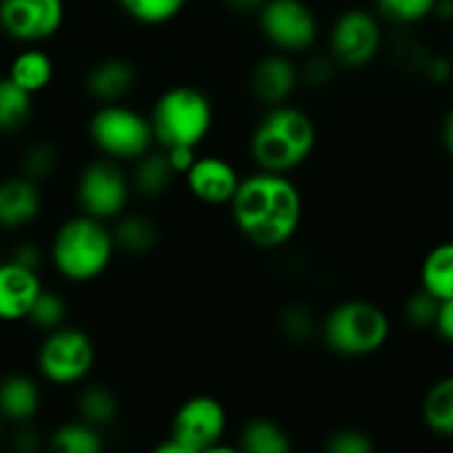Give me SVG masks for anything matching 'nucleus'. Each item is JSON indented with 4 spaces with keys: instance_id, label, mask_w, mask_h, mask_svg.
<instances>
[{
    "instance_id": "obj_1",
    "label": "nucleus",
    "mask_w": 453,
    "mask_h": 453,
    "mask_svg": "<svg viewBox=\"0 0 453 453\" xmlns=\"http://www.w3.org/2000/svg\"><path fill=\"white\" fill-rule=\"evenodd\" d=\"M242 237L264 250L290 243L303 221V195L290 175L257 171L243 177L230 202Z\"/></svg>"
},
{
    "instance_id": "obj_2",
    "label": "nucleus",
    "mask_w": 453,
    "mask_h": 453,
    "mask_svg": "<svg viewBox=\"0 0 453 453\" xmlns=\"http://www.w3.org/2000/svg\"><path fill=\"white\" fill-rule=\"evenodd\" d=\"M319 131L312 115L292 104L268 106L250 137V155L259 171L283 173L303 166L317 149Z\"/></svg>"
},
{
    "instance_id": "obj_3",
    "label": "nucleus",
    "mask_w": 453,
    "mask_h": 453,
    "mask_svg": "<svg viewBox=\"0 0 453 453\" xmlns=\"http://www.w3.org/2000/svg\"><path fill=\"white\" fill-rule=\"evenodd\" d=\"M118 243L113 228L91 215L62 221L51 239V261L62 279L71 283H88L100 279L113 261Z\"/></svg>"
},
{
    "instance_id": "obj_4",
    "label": "nucleus",
    "mask_w": 453,
    "mask_h": 453,
    "mask_svg": "<svg viewBox=\"0 0 453 453\" xmlns=\"http://www.w3.org/2000/svg\"><path fill=\"white\" fill-rule=\"evenodd\" d=\"M155 142L162 149L190 146L199 149L215 124L212 100L197 87L180 84L171 87L155 100L149 113Z\"/></svg>"
},
{
    "instance_id": "obj_5",
    "label": "nucleus",
    "mask_w": 453,
    "mask_h": 453,
    "mask_svg": "<svg viewBox=\"0 0 453 453\" xmlns=\"http://www.w3.org/2000/svg\"><path fill=\"white\" fill-rule=\"evenodd\" d=\"M392 336V321L372 301H343L327 312L321 323V339L334 354L363 358L380 352Z\"/></svg>"
},
{
    "instance_id": "obj_6",
    "label": "nucleus",
    "mask_w": 453,
    "mask_h": 453,
    "mask_svg": "<svg viewBox=\"0 0 453 453\" xmlns=\"http://www.w3.org/2000/svg\"><path fill=\"white\" fill-rule=\"evenodd\" d=\"M88 137L104 157L115 162H137L157 144L149 115L122 102L102 104L91 115Z\"/></svg>"
},
{
    "instance_id": "obj_7",
    "label": "nucleus",
    "mask_w": 453,
    "mask_h": 453,
    "mask_svg": "<svg viewBox=\"0 0 453 453\" xmlns=\"http://www.w3.org/2000/svg\"><path fill=\"white\" fill-rule=\"evenodd\" d=\"M228 429L224 403L208 394H197L181 403L173 414L166 441L155 447L157 453H212L221 451Z\"/></svg>"
},
{
    "instance_id": "obj_8",
    "label": "nucleus",
    "mask_w": 453,
    "mask_h": 453,
    "mask_svg": "<svg viewBox=\"0 0 453 453\" xmlns=\"http://www.w3.org/2000/svg\"><path fill=\"white\" fill-rule=\"evenodd\" d=\"M96 365V345L80 327L60 326L47 332L38 349V370L53 385H78Z\"/></svg>"
},
{
    "instance_id": "obj_9",
    "label": "nucleus",
    "mask_w": 453,
    "mask_h": 453,
    "mask_svg": "<svg viewBox=\"0 0 453 453\" xmlns=\"http://www.w3.org/2000/svg\"><path fill=\"white\" fill-rule=\"evenodd\" d=\"M131 190V177L119 168V162L104 157L91 162L80 173L75 199H78L80 212L111 221L124 215Z\"/></svg>"
},
{
    "instance_id": "obj_10",
    "label": "nucleus",
    "mask_w": 453,
    "mask_h": 453,
    "mask_svg": "<svg viewBox=\"0 0 453 453\" xmlns=\"http://www.w3.org/2000/svg\"><path fill=\"white\" fill-rule=\"evenodd\" d=\"M257 18L264 38L277 51L305 53L319 40V20L303 0H265Z\"/></svg>"
},
{
    "instance_id": "obj_11",
    "label": "nucleus",
    "mask_w": 453,
    "mask_h": 453,
    "mask_svg": "<svg viewBox=\"0 0 453 453\" xmlns=\"http://www.w3.org/2000/svg\"><path fill=\"white\" fill-rule=\"evenodd\" d=\"M383 47V27L367 9H348L330 29V53L345 69L372 65Z\"/></svg>"
},
{
    "instance_id": "obj_12",
    "label": "nucleus",
    "mask_w": 453,
    "mask_h": 453,
    "mask_svg": "<svg viewBox=\"0 0 453 453\" xmlns=\"http://www.w3.org/2000/svg\"><path fill=\"white\" fill-rule=\"evenodd\" d=\"M65 22V0H0V29L18 42H42Z\"/></svg>"
},
{
    "instance_id": "obj_13",
    "label": "nucleus",
    "mask_w": 453,
    "mask_h": 453,
    "mask_svg": "<svg viewBox=\"0 0 453 453\" xmlns=\"http://www.w3.org/2000/svg\"><path fill=\"white\" fill-rule=\"evenodd\" d=\"M242 180L237 168L217 155L197 157L184 175L190 195L206 206H230Z\"/></svg>"
},
{
    "instance_id": "obj_14",
    "label": "nucleus",
    "mask_w": 453,
    "mask_h": 453,
    "mask_svg": "<svg viewBox=\"0 0 453 453\" xmlns=\"http://www.w3.org/2000/svg\"><path fill=\"white\" fill-rule=\"evenodd\" d=\"M301 82V69L290 53H270L261 58L250 73V88L265 106L286 104Z\"/></svg>"
},
{
    "instance_id": "obj_15",
    "label": "nucleus",
    "mask_w": 453,
    "mask_h": 453,
    "mask_svg": "<svg viewBox=\"0 0 453 453\" xmlns=\"http://www.w3.org/2000/svg\"><path fill=\"white\" fill-rule=\"evenodd\" d=\"M42 292L35 268L9 259L0 264V321H25Z\"/></svg>"
},
{
    "instance_id": "obj_16",
    "label": "nucleus",
    "mask_w": 453,
    "mask_h": 453,
    "mask_svg": "<svg viewBox=\"0 0 453 453\" xmlns=\"http://www.w3.org/2000/svg\"><path fill=\"white\" fill-rule=\"evenodd\" d=\"M42 195L35 180L22 175L0 181V228L20 230L38 219Z\"/></svg>"
},
{
    "instance_id": "obj_17",
    "label": "nucleus",
    "mask_w": 453,
    "mask_h": 453,
    "mask_svg": "<svg viewBox=\"0 0 453 453\" xmlns=\"http://www.w3.org/2000/svg\"><path fill=\"white\" fill-rule=\"evenodd\" d=\"M137 84V66L131 60L111 56L91 66L87 73V91L100 104L122 102Z\"/></svg>"
},
{
    "instance_id": "obj_18",
    "label": "nucleus",
    "mask_w": 453,
    "mask_h": 453,
    "mask_svg": "<svg viewBox=\"0 0 453 453\" xmlns=\"http://www.w3.org/2000/svg\"><path fill=\"white\" fill-rule=\"evenodd\" d=\"M133 164H135V168H133L131 184L146 199H157L162 195H166L173 181L180 177L162 146H159V150L150 149L149 153L142 155Z\"/></svg>"
},
{
    "instance_id": "obj_19",
    "label": "nucleus",
    "mask_w": 453,
    "mask_h": 453,
    "mask_svg": "<svg viewBox=\"0 0 453 453\" xmlns=\"http://www.w3.org/2000/svg\"><path fill=\"white\" fill-rule=\"evenodd\" d=\"M40 410V389L31 376L12 374L0 380V416L12 423H27Z\"/></svg>"
},
{
    "instance_id": "obj_20",
    "label": "nucleus",
    "mask_w": 453,
    "mask_h": 453,
    "mask_svg": "<svg viewBox=\"0 0 453 453\" xmlns=\"http://www.w3.org/2000/svg\"><path fill=\"white\" fill-rule=\"evenodd\" d=\"M420 288L438 301L453 299V242H442L425 255L420 265Z\"/></svg>"
},
{
    "instance_id": "obj_21",
    "label": "nucleus",
    "mask_w": 453,
    "mask_h": 453,
    "mask_svg": "<svg viewBox=\"0 0 453 453\" xmlns=\"http://www.w3.org/2000/svg\"><path fill=\"white\" fill-rule=\"evenodd\" d=\"M239 449L248 453H290V434L273 418H252L239 434Z\"/></svg>"
},
{
    "instance_id": "obj_22",
    "label": "nucleus",
    "mask_w": 453,
    "mask_h": 453,
    "mask_svg": "<svg viewBox=\"0 0 453 453\" xmlns=\"http://www.w3.org/2000/svg\"><path fill=\"white\" fill-rule=\"evenodd\" d=\"M113 237L119 250L128 255H146L159 242L157 221L146 215H122L115 219Z\"/></svg>"
},
{
    "instance_id": "obj_23",
    "label": "nucleus",
    "mask_w": 453,
    "mask_h": 453,
    "mask_svg": "<svg viewBox=\"0 0 453 453\" xmlns=\"http://www.w3.org/2000/svg\"><path fill=\"white\" fill-rule=\"evenodd\" d=\"M423 423L436 436L453 438V374L436 380L425 394Z\"/></svg>"
},
{
    "instance_id": "obj_24",
    "label": "nucleus",
    "mask_w": 453,
    "mask_h": 453,
    "mask_svg": "<svg viewBox=\"0 0 453 453\" xmlns=\"http://www.w3.org/2000/svg\"><path fill=\"white\" fill-rule=\"evenodd\" d=\"M9 78L20 84L25 91L40 93L51 84L53 80V60L42 49H25L18 53L9 66Z\"/></svg>"
},
{
    "instance_id": "obj_25",
    "label": "nucleus",
    "mask_w": 453,
    "mask_h": 453,
    "mask_svg": "<svg viewBox=\"0 0 453 453\" xmlns=\"http://www.w3.org/2000/svg\"><path fill=\"white\" fill-rule=\"evenodd\" d=\"M34 93L25 91L12 78H0V131L12 133L25 127L34 111Z\"/></svg>"
},
{
    "instance_id": "obj_26",
    "label": "nucleus",
    "mask_w": 453,
    "mask_h": 453,
    "mask_svg": "<svg viewBox=\"0 0 453 453\" xmlns=\"http://www.w3.org/2000/svg\"><path fill=\"white\" fill-rule=\"evenodd\" d=\"M78 414L84 423L102 429L109 427L119 416V401L104 385H88L78 398Z\"/></svg>"
},
{
    "instance_id": "obj_27",
    "label": "nucleus",
    "mask_w": 453,
    "mask_h": 453,
    "mask_svg": "<svg viewBox=\"0 0 453 453\" xmlns=\"http://www.w3.org/2000/svg\"><path fill=\"white\" fill-rule=\"evenodd\" d=\"M51 449L60 453H100L104 449V438L100 429L80 418L78 423H66L53 432Z\"/></svg>"
},
{
    "instance_id": "obj_28",
    "label": "nucleus",
    "mask_w": 453,
    "mask_h": 453,
    "mask_svg": "<svg viewBox=\"0 0 453 453\" xmlns=\"http://www.w3.org/2000/svg\"><path fill=\"white\" fill-rule=\"evenodd\" d=\"M188 0H119L124 13L146 27L166 25L173 18L180 16Z\"/></svg>"
},
{
    "instance_id": "obj_29",
    "label": "nucleus",
    "mask_w": 453,
    "mask_h": 453,
    "mask_svg": "<svg viewBox=\"0 0 453 453\" xmlns=\"http://www.w3.org/2000/svg\"><path fill=\"white\" fill-rule=\"evenodd\" d=\"M438 0H376L380 16L394 25H418L436 12Z\"/></svg>"
},
{
    "instance_id": "obj_30",
    "label": "nucleus",
    "mask_w": 453,
    "mask_h": 453,
    "mask_svg": "<svg viewBox=\"0 0 453 453\" xmlns=\"http://www.w3.org/2000/svg\"><path fill=\"white\" fill-rule=\"evenodd\" d=\"M65 319H66V301L62 299L58 292L44 290L42 288V292H40L38 299H35L27 321H31L35 327H40V330L51 332L56 330V327L65 326Z\"/></svg>"
},
{
    "instance_id": "obj_31",
    "label": "nucleus",
    "mask_w": 453,
    "mask_h": 453,
    "mask_svg": "<svg viewBox=\"0 0 453 453\" xmlns=\"http://www.w3.org/2000/svg\"><path fill=\"white\" fill-rule=\"evenodd\" d=\"M281 332L288 339L303 343V341L312 339L317 332H321V327H319L317 317H314L308 305L292 303L283 308L281 312Z\"/></svg>"
},
{
    "instance_id": "obj_32",
    "label": "nucleus",
    "mask_w": 453,
    "mask_h": 453,
    "mask_svg": "<svg viewBox=\"0 0 453 453\" xmlns=\"http://www.w3.org/2000/svg\"><path fill=\"white\" fill-rule=\"evenodd\" d=\"M438 310H441V301H438L434 295H429L425 288H420V290H416L414 295L407 296L403 314H405L407 323H410L411 327L423 330V327L436 326Z\"/></svg>"
},
{
    "instance_id": "obj_33",
    "label": "nucleus",
    "mask_w": 453,
    "mask_h": 453,
    "mask_svg": "<svg viewBox=\"0 0 453 453\" xmlns=\"http://www.w3.org/2000/svg\"><path fill=\"white\" fill-rule=\"evenodd\" d=\"M58 164V153L49 142H35L22 155V173L31 180H42L51 175Z\"/></svg>"
},
{
    "instance_id": "obj_34",
    "label": "nucleus",
    "mask_w": 453,
    "mask_h": 453,
    "mask_svg": "<svg viewBox=\"0 0 453 453\" xmlns=\"http://www.w3.org/2000/svg\"><path fill=\"white\" fill-rule=\"evenodd\" d=\"M326 449L330 453H372L374 441L370 438V434L348 427L332 434L326 442Z\"/></svg>"
},
{
    "instance_id": "obj_35",
    "label": "nucleus",
    "mask_w": 453,
    "mask_h": 453,
    "mask_svg": "<svg viewBox=\"0 0 453 453\" xmlns=\"http://www.w3.org/2000/svg\"><path fill=\"white\" fill-rule=\"evenodd\" d=\"M336 66L341 65L334 60L332 53H327V56H317L305 65V69L301 71V78H303L305 82L312 84V87H323V84H327L336 75Z\"/></svg>"
},
{
    "instance_id": "obj_36",
    "label": "nucleus",
    "mask_w": 453,
    "mask_h": 453,
    "mask_svg": "<svg viewBox=\"0 0 453 453\" xmlns=\"http://www.w3.org/2000/svg\"><path fill=\"white\" fill-rule=\"evenodd\" d=\"M423 73L427 75L432 82L445 84L453 78V62L447 56H429L425 62Z\"/></svg>"
},
{
    "instance_id": "obj_37",
    "label": "nucleus",
    "mask_w": 453,
    "mask_h": 453,
    "mask_svg": "<svg viewBox=\"0 0 453 453\" xmlns=\"http://www.w3.org/2000/svg\"><path fill=\"white\" fill-rule=\"evenodd\" d=\"M166 150L168 159H171L173 168L180 177H184L186 173L190 171V166L195 164V159L199 157L197 149H190V146H173V149H164Z\"/></svg>"
},
{
    "instance_id": "obj_38",
    "label": "nucleus",
    "mask_w": 453,
    "mask_h": 453,
    "mask_svg": "<svg viewBox=\"0 0 453 453\" xmlns=\"http://www.w3.org/2000/svg\"><path fill=\"white\" fill-rule=\"evenodd\" d=\"M434 330L438 332L445 343L453 345V299L449 301H442L441 310H438V319H436V326Z\"/></svg>"
},
{
    "instance_id": "obj_39",
    "label": "nucleus",
    "mask_w": 453,
    "mask_h": 453,
    "mask_svg": "<svg viewBox=\"0 0 453 453\" xmlns=\"http://www.w3.org/2000/svg\"><path fill=\"white\" fill-rule=\"evenodd\" d=\"M12 259L18 261V264L27 265V268H38L40 252H38V248H35V246H29V243H25V246H20L16 252H13Z\"/></svg>"
},
{
    "instance_id": "obj_40",
    "label": "nucleus",
    "mask_w": 453,
    "mask_h": 453,
    "mask_svg": "<svg viewBox=\"0 0 453 453\" xmlns=\"http://www.w3.org/2000/svg\"><path fill=\"white\" fill-rule=\"evenodd\" d=\"M234 13H259L265 0H226Z\"/></svg>"
},
{
    "instance_id": "obj_41",
    "label": "nucleus",
    "mask_w": 453,
    "mask_h": 453,
    "mask_svg": "<svg viewBox=\"0 0 453 453\" xmlns=\"http://www.w3.org/2000/svg\"><path fill=\"white\" fill-rule=\"evenodd\" d=\"M441 140H442V146H445L447 155L453 159V109L445 115V119H442Z\"/></svg>"
},
{
    "instance_id": "obj_42",
    "label": "nucleus",
    "mask_w": 453,
    "mask_h": 453,
    "mask_svg": "<svg viewBox=\"0 0 453 453\" xmlns=\"http://www.w3.org/2000/svg\"><path fill=\"white\" fill-rule=\"evenodd\" d=\"M434 16H438L441 20L451 22L453 20V0H438Z\"/></svg>"
}]
</instances>
